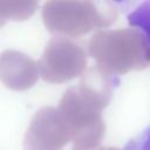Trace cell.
Returning <instances> with one entry per match:
<instances>
[{"mask_svg":"<svg viewBox=\"0 0 150 150\" xmlns=\"http://www.w3.org/2000/svg\"><path fill=\"white\" fill-rule=\"evenodd\" d=\"M111 1L117 6V8H118L120 11L127 12L128 9L135 7L141 0H111Z\"/></svg>","mask_w":150,"mask_h":150,"instance_id":"3","label":"cell"},{"mask_svg":"<svg viewBox=\"0 0 150 150\" xmlns=\"http://www.w3.org/2000/svg\"><path fill=\"white\" fill-rule=\"evenodd\" d=\"M123 150H150V125L130 139Z\"/></svg>","mask_w":150,"mask_h":150,"instance_id":"2","label":"cell"},{"mask_svg":"<svg viewBox=\"0 0 150 150\" xmlns=\"http://www.w3.org/2000/svg\"><path fill=\"white\" fill-rule=\"evenodd\" d=\"M128 23L141 29L150 45V0L142 1L132 12L128 14Z\"/></svg>","mask_w":150,"mask_h":150,"instance_id":"1","label":"cell"}]
</instances>
